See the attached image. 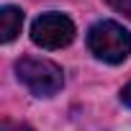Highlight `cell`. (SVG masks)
<instances>
[{
  "instance_id": "3957f363",
  "label": "cell",
  "mask_w": 131,
  "mask_h": 131,
  "mask_svg": "<svg viewBox=\"0 0 131 131\" xmlns=\"http://www.w3.org/2000/svg\"><path fill=\"white\" fill-rule=\"evenodd\" d=\"M75 39V23L64 13H41L31 23V41L41 49H64Z\"/></svg>"
},
{
  "instance_id": "277c9868",
  "label": "cell",
  "mask_w": 131,
  "mask_h": 131,
  "mask_svg": "<svg viewBox=\"0 0 131 131\" xmlns=\"http://www.w3.org/2000/svg\"><path fill=\"white\" fill-rule=\"evenodd\" d=\"M23 26V10L16 5H3L0 8V39L3 44H10Z\"/></svg>"
},
{
  "instance_id": "8992f818",
  "label": "cell",
  "mask_w": 131,
  "mask_h": 131,
  "mask_svg": "<svg viewBox=\"0 0 131 131\" xmlns=\"http://www.w3.org/2000/svg\"><path fill=\"white\" fill-rule=\"evenodd\" d=\"M121 103L131 108V80H128V82L123 85V90H121Z\"/></svg>"
},
{
  "instance_id": "5b68a950",
  "label": "cell",
  "mask_w": 131,
  "mask_h": 131,
  "mask_svg": "<svg viewBox=\"0 0 131 131\" xmlns=\"http://www.w3.org/2000/svg\"><path fill=\"white\" fill-rule=\"evenodd\" d=\"M105 3H108L116 13H121V16L131 18V0H105Z\"/></svg>"
},
{
  "instance_id": "7a4b0ae2",
  "label": "cell",
  "mask_w": 131,
  "mask_h": 131,
  "mask_svg": "<svg viewBox=\"0 0 131 131\" xmlns=\"http://www.w3.org/2000/svg\"><path fill=\"white\" fill-rule=\"evenodd\" d=\"M18 80L36 95V98H51L64 85V72L57 62L44 57H23L16 62Z\"/></svg>"
},
{
  "instance_id": "6da1fadb",
  "label": "cell",
  "mask_w": 131,
  "mask_h": 131,
  "mask_svg": "<svg viewBox=\"0 0 131 131\" xmlns=\"http://www.w3.org/2000/svg\"><path fill=\"white\" fill-rule=\"evenodd\" d=\"M88 49L105 64H121L131 54V34L116 21H98L88 31Z\"/></svg>"
}]
</instances>
